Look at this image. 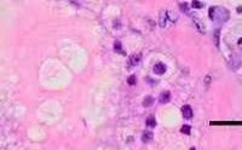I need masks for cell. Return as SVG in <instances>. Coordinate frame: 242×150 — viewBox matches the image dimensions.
<instances>
[{"label":"cell","instance_id":"obj_1","mask_svg":"<svg viewBox=\"0 0 242 150\" xmlns=\"http://www.w3.org/2000/svg\"><path fill=\"white\" fill-rule=\"evenodd\" d=\"M210 18L213 20L214 22H225L228 18H229V11L223 9V7H217V6H213L210 9Z\"/></svg>","mask_w":242,"mask_h":150},{"label":"cell","instance_id":"obj_2","mask_svg":"<svg viewBox=\"0 0 242 150\" xmlns=\"http://www.w3.org/2000/svg\"><path fill=\"white\" fill-rule=\"evenodd\" d=\"M166 70H167V68H166V64L165 63H162V62H160V63H156L155 66H154V73L157 75H162L166 73Z\"/></svg>","mask_w":242,"mask_h":150},{"label":"cell","instance_id":"obj_3","mask_svg":"<svg viewBox=\"0 0 242 150\" xmlns=\"http://www.w3.org/2000/svg\"><path fill=\"white\" fill-rule=\"evenodd\" d=\"M182 114L184 116V119H191L193 118V109L190 105H183L182 107Z\"/></svg>","mask_w":242,"mask_h":150},{"label":"cell","instance_id":"obj_4","mask_svg":"<svg viewBox=\"0 0 242 150\" xmlns=\"http://www.w3.org/2000/svg\"><path fill=\"white\" fill-rule=\"evenodd\" d=\"M169 100H171V92H169V91H164V92L160 93V96H159V102H160L161 104H166V103H168Z\"/></svg>","mask_w":242,"mask_h":150},{"label":"cell","instance_id":"obj_5","mask_svg":"<svg viewBox=\"0 0 242 150\" xmlns=\"http://www.w3.org/2000/svg\"><path fill=\"white\" fill-rule=\"evenodd\" d=\"M153 132H150V131H144L143 132V136H142V141L144 142V143H149V142H151L153 141Z\"/></svg>","mask_w":242,"mask_h":150},{"label":"cell","instance_id":"obj_6","mask_svg":"<svg viewBox=\"0 0 242 150\" xmlns=\"http://www.w3.org/2000/svg\"><path fill=\"white\" fill-rule=\"evenodd\" d=\"M141 58H142L141 54H133V56L130 58V61H128V66H136V64L141 61Z\"/></svg>","mask_w":242,"mask_h":150},{"label":"cell","instance_id":"obj_7","mask_svg":"<svg viewBox=\"0 0 242 150\" xmlns=\"http://www.w3.org/2000/svg\"><path fill=\"white\" fill-rule=\"evenodd\" d=\"M145 125L148 126V127H156V120H155V118L154 116H150V118H148L146 119V121H145Z\"/></svg>","mask_w":242,"mask_h":150},{"label":"cell","instance_id":"obj_8","mask_svg":"<svg viewBox=\"0 0 242 150\" xmlns=\"http://www.w3.org/2000/svg\"><path fill=\"white\" fill-rule=\"evenodd\" d=\"M127 84L128 85H131V86H134L136 84H137V77H136V75H130L128 77H127Z\"/></svg>","mask_w":242,"mask_h":150},{"label":"cell","instance_id":"obj_9","mask_svg":"<svg viewBox=\"0 0 242 150\" xmlns=\"http://www.w3.org/2000/svg\"><path fill=\"white\" fill-rule=\"evenodd\" d=\"M153 103H154V99H153V97L148 96V97H145L144 102H143V107H145V108H149L150 105H153Z\"/></svg>","mask_w":242,"mask_h":150},{"label":"cell","instance_id":"obj_10","mask_svg":"<svg viewBox=\"0 0 242 150\" xmlns=\"http://www.w3.org/2000/svg\"><path fill=\"white\" fill-rule=\"evenodd\" d=\"M114 49L116 52H119V53H125L123 51H122V45H121V43L119 40H116L115 41V44H114Z\"/></svg>","mask_w":242,"mask_h":150},{"label":"cell","instance_id":"obj_11","mask_svg":"<svg viewBox=\"0 0 242 150\" xmlns=\"http://www.w3.org/2000/svg\"><path fill=\"white\" fill-rule=\"evenodd\" d=\"M190 131H191V127L189 125H184L180 128V132L184 133V134H190Z\"/></svg>","mask_w":242,"mask_h":150},{"label":"cell","instance_id":"obj_12","mask_svg":"<svg viewBox=\"0 0 242 150\" xmlns=\"http://www.w3.org/2000/svg\"><path fill=\"white\" fill-rule=\"evenodd\" d=\"M191 6H193L194 9H202V7H203V4H202V2H200V1L194 0L193 2H191Z\"/></svg>","mask_w":242,"mask_h":150},{"label":"cell","instance_id":"obj_13","mask_svg":"<svg viewBox=\"0 0 242 150\" xmlns=\"http://www.w3.org/2000/svg\"><path fill=\"white\" fill-rule=\"evenodd\" d=\"M179 7H180V9H183V10H182L183 12H188V4L182 2V4H179Z\"/></svg>","mask_w":242,"mask_h":150},{"label":"cell","instance_id":"obj_14","mask_svg":"<svg viewBox=\"0 0 242 150\" xmlns=\"http://www.w3.org/2000/svg\"><path fill=\"white\" fill-rule=\"evenodd\" d=\"M190 150H196L195 148H190Z\"/></svg>","mask_w":242,"mask_h":150}]
</instances>
